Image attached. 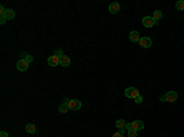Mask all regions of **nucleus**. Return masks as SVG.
Listing matches in <instances>:
<instances>
[{
    "label": "nucleus",
    "mask_w": 184,
    "mask_h": 137,
    "mask_svg": "<svg viewBox=\"0 0 184 137\" xmlns=\"http://www.w3.org/2000/svg\"><path fill=\"white\" fill-rule=\"evenodd\" d=\"M142 25H144V27L151 28L155 25H158V21H156L152 16H145L144 19H142Z\"/></svg>",
    "instance_id": "nucleus-1"
},
{
    "label": "nucleus",
    "mask_w": 184,
    "mask_h": 137,
    "mask_svg": "<svg viewBox=\"0 0 184 137\" xmlns=\"http://www.w3.org/2000/svg\"><path fill=\"white\" fill-rule=\"evenodd\" d=\"M124 94H125L128 98L135 99L140 93H139V91H138V88H135V87H128V88H125V91H124Z\"/></svg>",
    "instance_id": "nucleus-2"
},
{
    "label": "nucleus",
    "mask_w": 184,
    "mask_h": 137,
    "mask_svg": "<svg viewBox=\"0 0 184 137\" xmlns=\"http://www.w3.org/2000/svg\"><path fill=\"white\" fill-rule=\"evenodd\" d=\"M178 99V93L174 91H169L166 94V102H169V103H173Z\"/></svg>",
    "instance_id": "nucleus-3"
},
{
    "label": "nucleus",
    "mask_w": 184,
    "mask_h": 137,
    "mask_svg": "<svg viewBox=\"0 0 184 137\" xmlns=\"http://www.w3.org/2000/svg\"><path fill=\"white\" fill-rule=\"evenodd\" d=\"M68 105H69L70 110H79L81 108V102L78 100V99H71Z\"/></svg>",
    "instance_id": "nucleus-4"
},
{
    "label": "nucleus",
    "mask_w": 184,
    "mask_h": 137,
    "mask_svg": "<svg viewBox=\"0 0 184 137\" xmlns=\"http://www.w3.org/2000/svg\"><path fill=\"white\" fill-rule=\"evenodd\" d=\"M16 67L19 71H26L28 69V63L25 60V59H20V60L16 63Z\"/></svg>",
    "instance_id": "nucleus-5"
},
{
    "label": "nucleus",
    "mask_w": 184,
    "mask_h": 137,
    "mask_svg": "<svg viewBox=\"0 0 184 137\" xmlns=\"http://www.w3.org/2000/svg\"><path fill=\"white\" fill-rule=\"evenodd\" d=\"M139 43H140V45L142 47V48H150V47L152 45V39L150 37H142Z\"/></svg>",
    "instance_id": "nucleus-6"
},
{
    "label": "nucleus",
    "mask_w": 184,
    "mask_h": 137,
    "mask_svg": "<svg viewBox=\"0 0 184 137\" xmlns=\"http://www.w3.org/2000/svg\"><path fill=\"white\" fill-rule=\"evenodd\" d=\"M49 66H57V65L60 64V58L57 56V55H52L48 58V60H47Z\"/></svg>",
    "instance_id": "nucleus-7"
},
{
    "label": "nucleus",
    "mask_w": 184,
    "mask_h": 137,
    "mask_svg": "<svg viewBox=\"0 0 184 137\" xmlns=\"http://www.w3.org/2000/svg\"><path fill=\"white\" fill-rule=\"evenodd\" d=\"M108 10H109V13H111L112 15H117V14L120 11V5H119V3H112V4L109 5Z\"/></svg>",
    "instance_id": "nucleus-8"
},
{
    "label": "nucleus",
    "mask_w": 184,
    "mask_h": 137,
    "mask_svg": "<svg viewBox=\"0 0 184 137\" xmlns=\"http://www.w3.org/2000/svg\"><path fill=\"white\" fill-rule=\"evenodd\" d=\"M132 126H133V130L140 131V130H142L145 127V125H144V122H142L141 120H135V121L132 122Z\"/></svg>",
    "instance_id": "nucleus-9"
},
{
    "label": "nucleus",
    "mask_w": 184,
    "mask_h": 137,
    "mask_svg": "<svg viewBox=\"0 0 184 137\" xmlns=\"http://www.w3.org/2000/svg\"><path fill=\"white\" fill-rule=\"evenodd\" d=\"M129 38L132 42H134V43H136V42H140L141 37H140V33L138 31H133V32H130V35H129Z\"/></svg>",
    "instance_id": "nucleus-10"
},
{
    "label": "nucleus",
    "mask_w": 184,
    "mask_h": 137,
    "mask_svg": "<svg viewBox=\"0 0 184 137\" xmlns=\"http://www.w3.org/2000/svg\"><path fill=\"white\" fill-rule=\"evenodd\" d=\"M60 65H62V66H64V67L69 66V65H70V58L66 56V55H63L60 58Z\"/></svg>",
    "instance_id": "nucleus-11"
},
{
    "label": "nucleus",
    "mask_w": 184,
    "mask_h": 137,
    "mask_svg": "<svg viewBox=\"0 0 184 137\" xmlns=\"http://www.w3.org/2000/svg\"><path fill=\"white\" fill-rule=\"evenodd\" d=\"M15 16H16V14H15V11H14L13 9H6V13H5V17H6L8 20H13V19H15Z\"/></svg>",
    "instance_id": "nucleus-12"
},
{
    "label": "nucleus",
    "mask_w": 184,
    "mask_h": 137,
    "mask_svg": "<svg viewBox=\"0 0 184 137\" xmlns=\"http://www.w3.org/2000/svg\"><path fill=\"white\" fill-rule=\"evenodd\" d=\"M26 131L28 134H36L37 132V127H36L33 124H27L26 125Z\"/></svg>",
    "instance_id": "nucleus-13"
},
{
    "label": "nucleus",
    "mask_w": 184,
    "mask_h": 137,
    "mask_svg": "<svg viewBox=\"0 0 184 137\" xmlns=\"http://www.w3.org/2000/svg\"><path fill=\"white\" fill-rule=\"evenodd\" d=\"M125 125H127V122L123 120V119H119V120H117L115 121V126L119 129V130H122V129H125Z\"/></svg>",
    "instance_id": "nucleus-14"
},
{
    "label": "nucleus",
    "mask_w": 184,
    "mask_h": 137,
    "mask_svg": "<svg viewBox=\"0 0 184 137\" xmlns=\"http://www.w3.org/2000/svg\"><path fill=\"white\" fill-rule=\"evenodd\" d=\"M68 110H70L68 104H64V103H63L60 106H59V113H62V114H65V113H68Z\"/></svg>",
    "instance_id": "nucleus-15"
},
{
    "label": "nucleus",
    "mask_w": 184,
    "mask_h": 137,
    "mask_svg": "<svg viewBox=\"0 0 184 137\" xmlns=\"http://www.w3.org/2000/svg\"><path fill=\"white\" fill-rule=\"evenodd\" d=\"M153 19H155L156 21H160V20H161L162 19V13H161V11H160V10H155V13H153Z\"/></svg>",
    "instance_id": "nucleus-16"
},
{
    "label": "nucleus",
    "mask_w": 184,
    "mask_h": 137,
    "mask_svg": "<svg viewBox=\"0 0 184 137\" xmlns=\"http://www.w3.org/2000/svg\"><path fill=\"white\" fill-rule=\"evenodd\" d=\"M176 8H177V10L183 11L184 10V0H179V1H177L176 3Z\"/></svg>",
    "instance_id": "nucleus-17"
},
{
    "label": "nucleus",
    "mask_w": 184,
    "mask_h": 137,
    "mask_svg": "<svg viewBox=\"0 0 184 137\" xmlns=\"http://www.w3.org/2000/svg\"><path fill=\"white\" fill-rule=\"evenodd\" d=\"M128 137H138V131H135V130H129L128 131Z\"/></svg>",
    "instance_id": "nucleus-18"
},
{
    "label": "nucleus",
    "mask_w": 184,
    "mask_h": 137,
    "mask_svg": "<svg viewBox=\"0 0 184 137\" xmlns=\"http://www.w3.org/2000/svg\"><path fill=\"white\" fill-rule=\"evenodd\" d=\"M54 55L59 56V58H62L64 54H63V49H55V53H54Z\"/></svg>",
    "instance_id": "nucleus-19"
},
{
    "label": "nucleus",
    "mask_w": 184,
    "mask_h": 137,
    "mask_svg": "<svg viewBox=\"0 0 184 137\" xmlns=\"http://www.w3.org/2000/svg\"><path fill=\"white\" fill-rule=\"evenodd\" d=\"M135 103H136V104H141V103H142V97L140 96V94L135 98Z\"/></svg>",
    "instance_id": "nucleus-20"
},
{
    "label": "nucleus",
    "mask_w": 184,
    "mask_h": 137,
    "mask_svg": "<svg viewBox=\"0 0 184 137\" xmlns=\"http://www.w3.org/2000/svg\"><path fill=\"white\" fill-rule=\"evenodd\" d=\"M25 60H26L28 64H29V63H32V61H33V56H32V55H26Z\"/></svg>",
    "instance_id": "nucleus-21"
},
{
    "label": "nucleus",
    "mask_w": 184,
    "mask_h": 137,
    "mask_svg": "<svg viewBox=\"0 0 184 137\" xmlns=\"http://www.w3.org/2000/svg\"><path fill=\"white\" fill-rule=\"evenodd\" d=\"M6 20H8V19L5 17V15H4V16H0V23H1V25H4V23L6 22Z\"/></svg>",
    "instance_id": "nucleus-22"
},
{
    "label": "nucleus",
    "mask_w": 184,
    "mask_h": 137,
    "mask_svg": "<svg viewBox=\"0 0 184 137\" xmlns=\"http://www.w3.org/2000/svg\"><path fill=\"white\" fill-rule=\"evenodd\" d=\"M132 129H133L132 122H127V125H125V130H127V131H129V130H132Z\"/></svg>",
    "instance_id": "nucleus-23"
},
{
    "label": "nucleus",
    "mask_w": 184,
    "mask_h": 137,
    "mask_svg": "<svg viewBox=\"0 0 184 137\" xmlns=\"http://www.w3.org/2000/svg\"><path fill=\"white\" fill-rule=\"evenodd\" d=\"M0 137H9V135H8V132H5V131H1V132H0Z\"/></svg>",
    "instance_id": "nucleus-24"
},
{
    "label": "nucleus",
    "mask_w": 184,
    "mask_h": 137,
    "mask_svg": "<svg viewBox=\"0 0 184 137\" xmlns=\"http://www.w3.org/2000/svg\"><path fill=\"white\" fill-rule=\"evenodd\" d=\"M70 100H71V99H70L69 97H65V98H64V104H69Z\"/></svg>",
    "instance_id": "nucleus-25"
},
{
    "label": "nucleus",
    "mask_w": 184,
    "mask_h": 137,
    "mask_svg": "<svg viewBox=\"0 0 184 137\" xmlns=\"http://www.w3.org/2000/svg\"><path fill=\"white\" fill-rule=\"evenodd\" d=\"M113 137H123V135L119 132V131H118V132H115V134L113 135Z\"/></svg>",
    "instance_id": "nucleus-26"
},
{
    "label": "nucleus",
    "mask_w": 184,
    "mask_h": 137,
    "mask_svg": "<svg viewBox=\"0 0 184 137\" xmlns=\"http://www.w3.org/2000/svg\"><path fill=\"white\" fill-rule=\"evenodd\" d=\"M160 100H161V102H166V96H161L160 97Z\"/></svg>",
    "instance_id": "nucleus-27"
},
{
    "label": "nucleus",
    "mask_w": 184,
    "mask_h": 137,
    "mask_svg": "<svg viewBox=\"0 0 184 137\" xmlns=\"http://www.w3.org/2000/svg\"><path fill=\"white\" fill-rule=\"evenodd\" d=\"M119 132H120L122 135H124V134H125V129H122V130H119Z\"/></svg>",
    "instance_id": "nucleus-28"
}]
</instances>
